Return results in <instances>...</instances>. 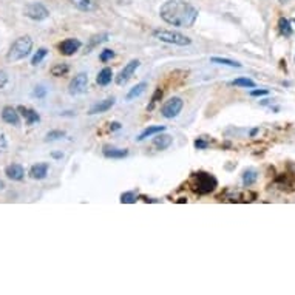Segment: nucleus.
Segmentation results:
<instances>
[{
	"instance_id": "c756f323",
	"label": "nucleus",
	"mask_w": 295,
	"mask_h": 295,
	"mask_svg": "<svg viewBox=\"0 0 295 295\" xmlns=\"http://www.w3.org/2000/svg\"><path fill=\"white\" fill-rule=\"evenodd\" d=\"M113 57H115V51H113V49H104V51L100 53V56H99V59H100L102 62H108V61H110V59H113Z\"/></svg>"
},
{
	"instance_id": "4c0bfd02",
	"label": "nucleus",
	"mask_w": 295,
	"mask_h": 295,
	"mask_svg": "<svg viewBox=\"0 0 295 295\" xmlns=\"http://www.w3.org/2000/svg\"><path fill=\"white\" fill-rule=\"evenodd\" d=\"M291 27H292V34H295V19L291 20Z\"/></svg>"
},
{
	"instance_id": "dca6fc26",
	"label": "nucleus",
	"mask_w": 295,
	"mask_h": 295,
	"mask_svg": "<svg viewBox=\"0 0 295 295\" xmlns=\"http://www.w3.org/2000/svg\"><path fill=\"white\" fill-rule=\"evenodd\" d=\"M104 156L112 159H122L129 156L127 148H115V147H104Z\"/></svg>"
},
{
	"instance_id": "4468645a",
	"label": "nucleus",
	"mask_w": 295,
	"mask_h": 295,
	"mask_svg": "<svg viewBox=\"0 0 295 295\" xmlns=\"http://www.w3.org/2000/svg\"><path fill=\"white\" fill-rule=\"evenodd\" d=\"M48 168L49 165L47 163H40V164H34L31 167L30 175L33 180H45L48 175Z\"/></svg>"
},
{
	"instance_id": "9b49d317",
	"label": "nucleus",
	"mask_w": 295,
	"mask_h": 295,
	"mask_svg": "<svg viewBox=\"0 0 295 295\" xmlns=\"http://www.w3.org/2000/svg\"><path fill=\"white\" fill-rule=\"evenodd\" d=\"M115 98H107V99H104V100H100V102H98V104H95L93 105L91 108H90V112H88V115H99V113H105V112H108L110 110V108L115 105Z\"/></svg>"
},
{
	"instance_id": "a211bd4d",
	"label": "nucleus",
	"mask_w": 295,
	"mask_h": 295,
	"mask_svg": "<svg viewBox=\"0 0 295 295\" xmlns=\"http://www.w3.org/2000/svg\"><path fill=\"white\" fill-rule=\"evenodd\" d=\"M71 2L81 11H93L98 6V0H71Z\"/></svg>"
},
{
	"instance_id": "7ed1b4c3",
	"label": "nucleus",
	"mask_w": 295,
	"mask_h": 295,
	"mask_svg": "<svg viewBox=\"0 0 295 295\" xmlns=\"http://www.w3.org/2000/svg\"><path fill=\"white\" fill-rule=\"evenodd\" d=\"M31 48H33V39L30 36H22L11 45L6 59L10 62L20 61V59H25L31 53Z\"/></svg>"
},
{
	"instance_id": "bb28decb",
	"label": "nucleus",
	"mask_w": 295,
	"mask_h": 295,
	"mask_svg": "<svg viewBox=\"0 0 295 295\" xmlns=\"http://www.w3.org/2000/svg\"><path fill=\"white\" fill-rule=\"evenodd\" d=\"M47 54H48V49L47 48H40V49H37V53L33 56V59H31V65H39L42 61H44V59L47 57Z\"/></svg>"
},
{
	"instance_id": "f704fd0d",
	"label": "nucleus",
	"mask_w": 295,
	"mask_h": 295,
	"mask_svg": "<svg viewBox=\"0 0 295 295\" xmlns=\"http://www.w3.org/2000/svg\"><path fill=\"white\" fill-rule=\"evenodd\" d=\"M269 95V90L263 88V90H252L250 91V96H266Z\"/></svg>"
},
{
	"instance_id": "e433bc0d",
	"label": "nucleus",
	"mask_w": 295,
	"mask_h": 295,
	"mask_svg": "<svg viewBox=\"0 0 295 295\" xmlns=\"http://www.w3.org/2000/svg\"><path fill=\"white\" fill-rule=\"evenodd\" d=\"M110 129H112V131L119 130V129H121V124H119V122H112V124H110Z\"/></svg>"
},
{
	"instance_id": "72a5a7b5",
	"label": "nucleus",
	"mask_w": 295,
	"mask_h": 295,
	"mask_svg": "<svg viewBox=\"0 0 295 295\" xmlns=\"http://www.w3.org/2000/svg\"><path fill=\"white\" fill-rule=\"evenodd\" d=\"M6 83H8V74L3 70H0V88H3Z\"/></svg>"
},
{
	"instance_id": "6e6552de",
	"label": "nucleus",
	"mask_w": 295,
	"mask_h": 295,
	"mask_svg": "<svg viewBox=\"0 0 295 295\" xmlns=\"http://www.w3.org/2000/svg\"><path fill=\"white\" fill-rule=\"evenodd\" d=\"M139 65H141V62L138 61V59H133V61H130L127 65H125L124 68L121 70V73L117 74V78H116L117 85H125V83L131 79V76L134 74V71L139 68Z\"/></svg>"
},
{
	"instance_id": "aec40b11",
	"label": "nucleus",
	"mask_w": 295,
	"mask_h": 295,
	"mask_svg": "<svg viewBox=\"0 0 295 295\" xmlns=\"http://www.w3.org/2000/svg\"><path fill=\"white\" fill-rule=\"evenodd\" d=\"M146 88H147V82H141V83H138V85H134L129 93H127V96H125V99L127 100H133L134 98H139L142 93L146 91Z\"/></svg>"
},
{
	"instance_id": "2eb2a0df",
	"label": "nucleus",
	"mask_w": 295,
	"mask_h": 295,
	"mask_svg": "<svg viewBox=\"0 0 295 295\" xmlns=\"http://www.w3.org/2000/svg\"><path fill=\"white\" fill-rule=\"evenodd\" d=\"M172 142H173V138L170 136V134H165L161 131V134H158V136L153 139V146L158 150H165L172 146Z\"/></svg>"
},
{
	"instance_id": "473e14b6",
	"label": "nucleus",
	"mask_w": 295,
	"mask_h": 295,
	"mask_svg": "<svg viewBox=\"0 0 295 295\" xmlns=\"http://www.w3.org/2000/svg\"><path fill=\"white\" fill-rule=\"evenodd\" d=\"M195 147H197L198 150H204V148L209 147V142L204 141V139H201V138H198V139L195 141Z\"/></svg>"
},
{
	"instance_id": "a878e982",
	"label": "nucleus",
	"mask_w": 295,
	"mask_h": 295,
	"mask_svg": "<svg viewBox=\"0 0 295 295\" xmlns=\"http://www.w3.org/2000/svg\"><path fill=\"white\" fill-rule=\"evenodd\" d=\"M105 40H108V34H107V33H102V34L93 36L91 40H90V45H88V51H87V53H90L91 48H95L98 44H102V42H105Z\"/></svg>"
},
{
	"instance_id": "4be33fe9",
	"label": "nucleus",
	"mask_w": 295,
	"mask_h": 295,
	"mask_svg": "<svg viewBox=\"0 0 295 295\" xmlns=\"http://www.w3.org/2000/svg\"><path fill=\"white\" fill-rule=\"evenodd\" d=\"M257 178H258V173L255 168H247V170L243 173V184L249 187V185H252L257 181Z\"/></svg>"
},
{
	"instance_id": "9d476101",
	"label": "nucleus",
	"mask_w": 295,
	"mask_h": 295,
	"mask_svg": "<svg viewBox=\"0 0 295 295\" xmlns=\"http://www.w3.org/2000/svg\"><path fill=\"white\" fill-rule=\"evenodd\" d=\"M2 119H3V122L10 124V125H14V127H19V125H20L19 113L13 107H5L3 108V110H2Z\"/></svg>"
},
{
	"instance_id": "7c9ffc66",
	"label": "nucleus",
	"mask_w": 295,
	"mask_h": 295,
	"mask_svg": "<svg viewBox=\"0 0 295 295\" xmlns=\"http://www.w3.org/2000/svg\"><path fill=\"white\" fill-rule=\"evenodd\" d=\"M159 98H163V91H161V88H158L156 91H155V95H153V98H151V104L147 107L148 110H153V107H155V104L158 102L159 100Z\"/></svg>"
},
{
	"instance_id": "393cba45",
	"label": "nucleus",
	"mask_w": 295,
	"mask_h": 295,
	"mask_svg": "<svg viewBox=\"0 0 295 295\" xmlns=\"http://www.w3.org/2000/svg\"><path fill=\"white\" fill-rule=\"evenodd\" d=\"M232 85L235 87H244V88H255V82L249 78H238L232 81Z\"/></svg>"
},
{
	"instance_id": "b1692460",
	"label": "nucleus",
	"mask_w": 295,
	"mask_h": 295,
	"mask_svg": "<svg viewBox=\"0 0 295 295\" xmlns=\"http://www.w3.org/2000/svg\"><path fill=\"white\" fill-rule=\"evenodd\" d=\"M68 71H70V66L66 64H57L51 68V74L54 78H62V76H65Z\"/></svg>"
},
{
	"instance_id": "58836bf2",
	"label": "nucleus",
	"mask_w": 295,
	"mask_h": 295,
	"mask_svg": "<svg viewBox=\"0 0 295 295\" xmlns=\"http://www.w3.org/2000/svg\"><path fill=\"white\" fill-rule=\"evenodd\" d=\"M53 158H62V153H53Z\"/></svg>"
},
{
	"instance_id": "f3484780",
	"label": "nucleus",
	"mask_w": 295,
	"mask_h": 295,
	"mask_svg": "<svg viewBox=\"0 0 295 295\" xmlns=\"http://www.w3.org/2000/svg\"><path fill=\"white\" fill-rule=\"evenodd\" d=\"M112 79H113V71H112V68L105 66V68H102V70L99 71L98 78H96V82L99 83L100 87H105V85H108V83L112 82Z\"/></svg>"
},
{
	"instance_id": "6ab92c4d",
	"label": "nucleus",
	"mask_w": 295,
	"mask_h": 295,
	"mask_svg": "<svg viewBox=\"0 0 295 295\" xmlns=\"http://www.w3.org/2000/svg\"><path fill=\"white\" fill-rule=\"evenodd\" d=\"M161 131H165L164 125H151V127H147L144 131L139 134L138 141H144L146 138H150V136H153V134H158V133H161Z\"/></svg>"
},
{
	"instance_id": "ea45409f",
	"label": "nucleus",
	"mask_w": 295,
	"mask_h": 295,
	"mask_svg": "<svg viewBox=\"0 0 295 295\" xmlns=\"http://www.w3.org/2000/svg\"><path fill=\"white\" fill-rule=\"evenodd\" d=\"M3 187H5V184H3V181H2V180H0V190H2Z\"/></svg>"
},
{
	"instance_id": "423d86ee",
	"label": "nucleus",
	"mask_w": 295,
	"mask_h": 295,
	"mask_svg": "<svg viewBox=\"0 0 295 295\" xmlns=\"http://www.w3.org/2000/svg\"><path fill=\"white\" fill-rule=\"evenodd\" d=\"M88 88V76L87 73H79L76 74L71 79L70 85H68V93L71 96H79L83 95Z\"/></svg>"
},
{
	"instance_id": "cd10ccee",
	"label": "nucleus",
	"mask_w": 295,
	"mask_h": 295,
	"mask_svg": "<svg viewBox=\"0 0 295 295\" xmlns=\"http://www.w3.org/2000/svg\"><path fill=\"white\" fill-rule=\"evenodd\" d=\"M136 193H133V192H125L121 195V203L122 204H133V203H136Z\"/></svg>"
},
{
	"instance_id": "f03ea898",
	"label": "nucleus",
	"mask_w": 295,
	"mask_h": 295,
	"mask_svg": "<svg viewBox=\"0 0 295 295\" xmlns=\"http://www.w3.org/2000/svg\"><path fill=\"white\" fill-rule=\"evenodd\" d=\"M189 184H190V189L195 193H198V195H207V193H212L216 189L218 181L213 175L206 172H197L192 175Z\"/></svg>"
},
{
	"instance_id": "ddd939ff",
	"label": "nucleus",
	"mask_w": 295,
	"mask_h": 295,
	"mask_svg": "<svg viewBox=\"0 0 295 295\" xmlns=\"http://www.w3.org/2000/svg\"><path fill=\"white\" fill-rule=\"evenodd\" d=\"M5 175L13 181H20V180H23L25 170H23V167L20 164H11V165H8L5 168Z\"/></svg>"
},
{
	"instance_id": "2f4dec72",
	"label": "nucleus",
	"mask_w": 295,
	"mask_h": 295,
	"mask_svg": "<svg viewBox=\"0 0 295 295\" xmlns=\"http://www.w3.org/2000/svg\"><path fill=\"white\" fill-rule=\"evenodd\" d=\"M45 95H47V88L42 87V85L36 87L34 91H33V96L34 98H45Z\"/></svg>"
},
{
	"instance_id": "1a4fd4ad",
	"label": "nucleus",
	"mask_w": 295,
	"mask_h": 295,
	"mask_svg": "<svg viewBox=\"0 0 295 295\" xmlns=\"http://www.w3.org/2000/svg\"><path fill=\"white\" fill-rule=\"evenodd\" d=\"M81 47H82V42L79 39L70 37L59 44V51H61L64 56H73L76 51H79Z\"/></svg>"
},
{
	"instance_id": "20e7f679",
	"label": "nucleus",
	"mask_w": 295,
	"mask_h": 295,
	"mask_svg": "<svg viewBox=\"0 0 295 295\" xmlns=\"http://www.w3.org/2000/svg\"><path fill=\"white\" fill-rule=\"evenodd\" d=\"M153 37L158 40L165 42V44H172V45H178V47H187L192 44V39L181 34V33L176 31H168V30H156L153 31Z\"/></svg>"
},
{
	"instance_id": "c85d7f7f",
	"label": "nucleus",
	"mask_w": 295,
	"mask_h": 295,
	"mask_svg": "<svg viewBox=\"0 0 295 295\" xmlns=\"http://www.w3.org/2000/svg\"><path fill=\"white\" fill-rule=\"evenodd\" d=\"M65 131L64 130H53V131H49L47 134V141H57V139H61L65 136Z\"/></svg>"
},
{
	"instance_id": "f257e3e1",
	"label": "nucleus",
	"mask_w": 295,
	"mask_h": 295,
	"mask_svg": "<svg viewBox=\"0 0 295 295\" xmlns=\"http://www.w3.org/2000/svg\"><path fill=\"white\" fill-rule=\"evenodd\" d=\"M159 14L168 25L180 28H192L198 19L197 8L181 0H168L161 6Z\"/></svg>"
},
{
	"instance_id": "39448f33",
	"label": "nucleus",
	"mask_w": 295,
	"mask_h": 295,
	"mask_svg": "<svg viewBox=\"0 0 295 295\" xmlns=\"http://www.w3.org/2000/svg\"><path fill=\"white\" fill-rule=\"evenodd\" d=\"M182 107H184V100L181 98H170L163 105L161 113H163V116L165 117V119H173V117H176L181 113Z\"/></svg>"
},
{
	"instance_id": "c9c22d12",
	"label": "nucleus",
	"mask_w": 295,
	"mask_h": 295,
	"mask_svg": "<svg viewBox=\"0 0 295 295\" xmlns=\"http://www.w3.org/2000/svg\"><path fill=\"white\" fill-rule=\"evenodd\" d=\"M6 148V141L5 136H0V151H3Z\"/></svg>"
},
{
	"instance_id": "412c9836",
	"label": "nucleus",
	"mask_w": 295,
	"mask_h": 295,
	"mask_svg": "<svg viewBox=\"0 0 295 295\" xmlns=\"http://www.w3.org/2000/svg\"><path fill=\"white\" fill-rule=\"evenodd\" d=\"M278 30L284 36V37H291L292 36V27H291V20L281 17L278 20Z\"/></svg>"
},
{
	"instance_id": "0eeeda50",
	"label": "nucleus",
	"mask_w": 295,
	"mask_h": 295,
	"mask_svg": "<svg viewBox=\"0 0 295 295\" xmlns=\"http://www.w3.org/2000/svg\"><path fill=\"white\" fill-rule=\"evenodd\" d=\"M25 16L30 17L31 20L40 22V20H45L48 17L49 11L42 3H30L27 8H25Z\"/></svg>"
},
{
	"instance_id": "f8f14e48",
	"label": "nucleus",
	"mask_w": 295,
	"mask_h": 295,
	"mask_svg": "<svg viewBox=\"0 0 295 295\" xmlns=\"http://www.w3.org/2000/svg\"><path fill=\"white\" fill-rule=\"evenodd\" d=\"M17 112H20V115L25 117V121H27L28 125H33V124H36V122H40V116H39V113L33 110V108L19 105V107H17Z\"/></svg>"
},
{
	"instance_id": "5701e85b",
	"label": "nucleus",
	"mask_w": 295,
	"mask_h": 295,
	"mask_svg": "<svg viewBox=\"0 0 295 295\" xmlns=\"http://www.w3.org/2000/svg\"><path fill=\"white\" fill-rule=\"evenodd\" d=\"M212 64H220V65H226V66H232V68H241V64L237 61H232V59H224V57H212L210 59Z\"/></svg>"
}]
</instances>
